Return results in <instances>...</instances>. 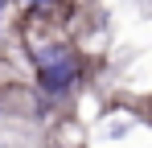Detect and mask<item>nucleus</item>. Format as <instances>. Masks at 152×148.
Returning a JSON list of instances; mask_svg holds the SVG:
<instances>
[{"label":"nucleus","instance_id":"nucleus-1","mask_svg":"<svg viewBox=\"0 0 152 148\" xmlns=\"http://www.w3.org/2000/svg\"><path fill=\"white\" fill-rule=\"evenodd\" d=\"M37 66H41V86H45L50 95H62V91L78 78V58L70 49H50V53H41Z\"/></svg>","mask_w":152,"mask_h":148}]
</instances>
